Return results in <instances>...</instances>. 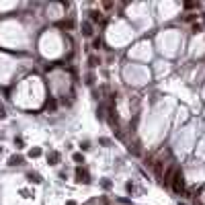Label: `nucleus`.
<instances>
[{
  "mask_svg": "<svg viewBox=\"0 0 205 205\" xmlns=\"http://www.w3.org/2000/svg\"><path fill=\"white\" fill-rule=\"evenodd\" d=\"M170 187H172L174 193H183L184 191V181H183V172L181 170L174 172V177H172V181H170Z\"/></svg>",
  "mask_w": 205,
  "mask_h": 205,
  "instance_id": "nucleus-1",
  "label": "nucleus"
},
{
  "mask_svg": "<svg viewBox=\"0 0 205 205\" xmlns=\"http://www.w3.org/2000/svg\"><path fill=\"white\" fill-rule=\"evenodd\" d=\"M68 205H76V203H68Z\"/></svg>",
  "mask_w": 205,
  "mask_h": 205,
  "instance_id": "nucleus-11",
  "label": "nucleus"
},
{
  "mask_svg": "<svg viewBox=\"0 0 205 205\" xmlns=\"http://www.w3.org/2000/svg\"><path fill=\"white\" fill-rule=\"evenodd\" d=\"M74 162H84V158H82V154H74Z\"/></svg>",
  "mask_w": 205,
  "mask_h": 205,
  "instance_id": "nucleus-6",
  "label": "nucleus"
},
{
  "mask_svg": "<svg viewBox=\"0 0 205 205\" xmlns=\"http://www.w3.org/2000/svg\"><path fill=\"white\" fill-rule=\"evenodd\" d=\"M174 172H177V168H174V166H170V168L166 170V174L162 177V181H160V183H162V184H170L172 177H174Z\"/></svg>",
  "mask_w": 205,
  "mask_h": 205,
  "instance_id": "nucleus-2",
  "label": "nucleus"
},
{
  "mask_svg": "<svg viewBox=\"0 0 205 205\" xmlns=\"http://www.w3.org/2000/svg\"><path fill=\"white\" fill-rule=\"evenodd\" d=\"M90 20H92V23H99V20H102V14L92 10V13H90Z\"/></svg>",
  "mask_w": 205,
  "mask_h": 205,
  "instance_id": "nucleus-4",
  "label": "nucleus"
},
{
  "mask_svg": "<svg viewBox=\"0 0 205 205\" xmlns=\"http://www.w3.org/2000/svg\"><path fill=\"white\" fill-rule=\"evenodd\" d=\"M8 164H10V166H19V164H23V158L20 156H10Z\"/></svg>",
  "mask_w": 205,
  "mask_h": 205,
  "instance_id": "nucleus-3",
  "label": "nucleus"
},
{
  "mask_svg": "<svg viewBox=\"0 0 205 205\" xmlns=\"http://www.w3.org/2000/svg\"><path fill=\"white\" fill-rule=\"evenodd\" d=\"M29 178H31V181H35V183H39V174H33V172H31V174H29Z\"/></svg>",
  "mask_w": 205,
  "mask_h": 205,
  "instance_id": "nucleus-8",
  "label": "nucleus"
},
{
  "mask_svg": "<svg viewBox=\"0 0 205 205\" xmlns=\"http://www.w3.org/2000/svg\"><path fill=\"white\" fill-rule=\"evenodd\" d=\"M184 6H187V8H197L199 4H197V2H187V4H184Z\"/></svg>",
  "mask_w": 205,
  "mask_h": 205,
  "instance_id": "nucleus-9",
  "label": "nucleus"
},
{
  "mask_svg": "<svg viewBox=\"0 0 205 205\" xmlns=\"http://www.w3.org/2000/svg\"><path fill=\"white\" fill-rule=\"evenodd\" d=\"M39 154H41V150H31V152H29V156H31V158H37Z\"/></svg>",
  "mask_w": 205,
  "mask_h": 205,
  "instance_id": "nucleus-7",
  "label": "nucleus"
},
{
  "mask_svg": "<svg viewBox=\"0 0 205 205\" xmlns=\"http://www.w3.org/2000/svg\"><path fill=\"white\" fill-rule=\"evenodd\" d=\"M49 160H51V162H58V160H60V154H58V152H54V154H51V156H49Z\"/></svg>",
  "mask_w": 205,
  "mask_h": 205,
  "instance_id": "nucleus-5",
  "label": "nucleus"
},
{
  "mask_svg": "<svg viewBox=\"0 0 205 205\" xmlns=\"http://www.w3.org/2000/svg\"><path fill=\"white\" fill-rule=\"evenodd\" d=\"M84 35H90V25H84Z\"/></svg>",
  "mask_w": 205,
  "mask_h": 205,
  "instance_id": "nucleus-10",
  "label": "nucleus"
}]
</instances>
